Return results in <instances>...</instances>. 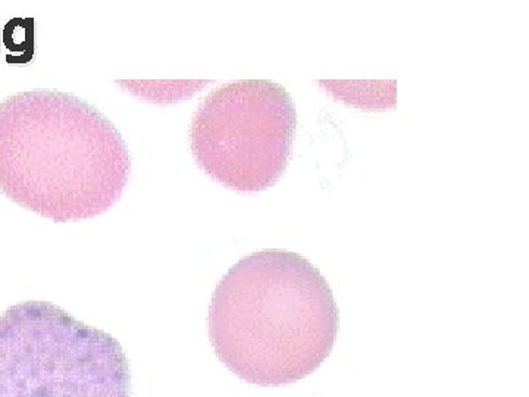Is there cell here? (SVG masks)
<instances>
[{"label": "cell", "mask_w": 529, "mask_h": 397, "mask_svg": "<svg viewBox=\"0 0 529 397\" xmlns=\"http://www.w3.org/2000/svg\"><path fill=\"white\" fill-rule=\"evenodd\" d=\"M131 174L120 131L86 100L36 89L0 102V193L55 223L111 209Z\"/></svg>", "instance_id": "6da1fadb"}, {"label": "cell", "mask_w": 529, "mask_h": 397, "mask_svg": "<svg viewBox=\"0 0 529 397\" xmlns=\"http://www.w3.org/2000/svg\"><path fill=\"white\" fill-rule=\"evenodd\" d=\"M208 327L231 373L253 386H289L333 352L338 308L330 284L305 256L265 249L244 256L219 281Z\"/></svg>", "instance_id": "7a4b0ae2"}, {"label": "cell", "mask_w": 529, "mask_h": 397, "mask_svg": "<svg viewBox=\"0 0 529 397\" xmlns=\"http://www.w3.org/2000/svg\"><path fill=\"white\" fill-rule=\"evenodd\" d=\"M130 396V361L111 334L50 302L0 315V397Z\"/></svg>", "instance_id": "3957f363"}, {"label": "cell", "mask_w": 529, "mask_h": 397, "mask_svg": "<svg viewBox=\"0 0 529 397\" xmlns=\"http://www.w3.org/2000/svg\"><path fill=\"white\" fill-rule=\"evenodd\" d=\"M294 100L271 80L230 81L197 106L190 148L209 177L237 192H261L286 171L296 133Z\"/></svg>", "instance_id": "277c9868"}]
</instances>
